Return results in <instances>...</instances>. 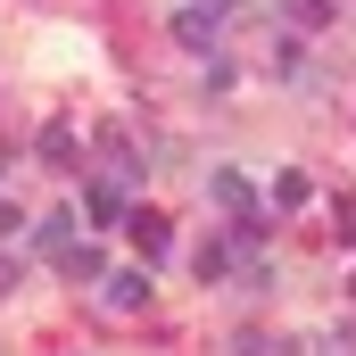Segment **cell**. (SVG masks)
Wrapping results in <instances>:
<instances>
[{
	"mask_svg": "<svg viewBox=\"0 0 356 356\" xmlns=\"http://www.w3.org/2000/svg\"><path fill=\"white\" fill-rule=\"evenodd\" d=\"M133 241H141V257H166V249H175V232H166V216H149V207L133 216Z\"/></svg>",
	"mask_w": 356,
	"mask_h": 356,
	"instance_id": "5",
	"label": "cell"
},
{
	"mask_svg": "<svg viewBox=\"0 0 356 356\" xmlns=\"http://www.w3.org/2000/svg\"><path fill=\"white\" fill-rule=\"evenodd\" d=\"M17 282H25V266H17V257H0V298H8Z\"/></svg>",
	"mask_w": 356,
	"mask_h": 356,
	"instance_id": "11",
	"label": "cell"
},
{
	"mask_svg": "<svg viewBox=\"0 0 356 356\" xmlns=\"http://www.w3.org/2000/svg\"><path fill=\"white\" fill-rule=\"evenodd\" d=\"M0 166H8V158H0Z\"/></svg>",
	"mask_w": 356,
	"mask_h": 356,
	"instance_id": "13",
	"label": "cell"
},
{
	"mask_svg": "<svg viewBox=\"0 0 356 356\" xmlns=\"http://www.w3.org/2000/svg\"><path fill=\"white\" fill-rule=\"evenodd\" d=\"M42 166H58V175L75 166V133H67V124H50V133H42Z\"/></svg>",
	"mask_w": 356,
	"mask_h": 356,
	"instance_id": "7",
	"label": "cell"
},
{
	"mask_svg": "<svg viewBox=\"0 0 356 356\" xmlns=\"http://www.w3.org/2000/svg\"><path fill=\"white\" fill-rule=\"evenodd\" d=\"M108 307H116V315L149 307V257H141V266H124V273H108Z\"/></svg>",
	"mask_w": 356,
	"mask_h": 356,
	"instance_id": "2",
	"label": "cell"
},
{
	"mask_svg": "<svg viewBox=\"0 0 356 356\" xmlns=\"http://www.w3.org/2000/svg\"><path fill=\"white\" fill-rule=\"evenodd\" d=\"M33 241H42V249H67V241H75V207H58V216H42V232H33Z\"/></svg>",
	"mask_w": 356,
	"mask_h": 356,
	"instance_id": "8",
	"label": "cell"
},
{
	"mask_svg": "<svg viewBox=\"0 0 356 356\" xmlns=\"http://www.w3.org/2000/svg\"><path fill=\"white\" fill-rule=\"evenodd\" d=\"M58 266H67V282H108V273H99V249H75V241L58 249Z\"/></svg>",
	"mask_w": 356,
	"mask_h": 356,
	"instance_id": "6",
	"label": "cell"
},
{
	"mask_svg": "<svg viewBox=\"0 0 356 356\" xmlns=\"http://www.w3.org/2000/svg\"><path fill=\"white\" fill-rule=\"evenodd\" d=\"M290 17L298 25H332V0H290Z\"/></svg>",
	"mask_w": 356,
	"mask_h": 356,
	"instance_id": "10",
	"label": "cell"
},
{
	"mask_svg": "<svg viewBox=\"0 0 356 356\" xmlns=\"http://www.w3.org/2000/svg\"><path fill=\"white\" fill-rule=\"evenodd\" d=\"M207 191H216V199H224L232 216H249V207H257V191H249V175H232V166H216V175H207Z\"/></svg>",
	"mask_w": 356,
	"mask_h": 356,
	"instance_id": "4",
	"label": "cell"
},
{
	"mask_svg": "<svg viewBox=\"0 0 356 356\" xmlns=\"http://www.w3.org/2000/svg\"><path fill=\"white\" fill-rule=\"evenodd\" d=\"M8 224H17V207H8V199H0V232H8Z\"/></svg>",
	"mask_w": 356,
	"mask_h": 356,
	"instance_id": "12",
	"label": "cell"
},
{
	"mask_svg": "<svg viewBox=\"0 0 356 356\" xmlns=\"http://www.w3.org/2000/svg\"><path fill=\"white\" fill-rule=\"evenodd\" d=\"M175 42L182 50H216V42H224V0H191L175 17Z\"/></svg>",
	"mask_w": 356,
	"mask_h": 356,
	"instance_id": "1",
	"label": "cell"
},
{
	"mask_svg": "<svg viewBox=\"0 0 356 356\" xmlns=\"http://www.w3.org/2000/svg\"><path fill=\"white\" fill-rule=\"evenodd\" d=\"M83 207H91V224H133V199H124V182H91V191H83Z\"/></svg>",
	"mask_w": 356,
	"mask_h": 356,
	"instance_id": "3",
	"label": "cell"
},
{
	"mask_svg": "<svg viewBox=\"0 0 356 356\" xmlns=\"http://www.w3.org/2000/svg\"><path fill=\"white\" fill-rule=\"evenodd\" d=\"M224 266H232V249H224V241H207V249H199V282H216Z\"/></svg>",
	"mask_w": 356,
	"mask_h": 356,
	"instance_id": "9",
	"label": "cell"
}]
</instances>
